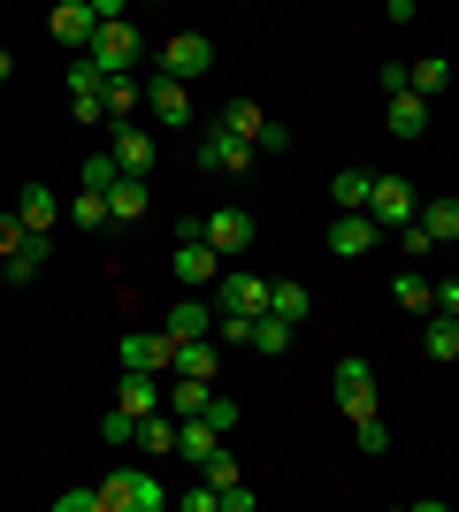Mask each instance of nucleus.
Instances as JSON below:
<instances>
[{"mask_svg":"<svg viewBox=\"0 0 459 512\" xmlns=\"http://www.w3.org/2000/svg\"><path fill=\"white\" fill-rule=\"evenodd\" d=\"M85 8H92L100 23H108V16H131V0H85Z\"/></svg>","mask_w":459,"mask_h":512,"instance_id":"44","label":"nucleus"},{"mask_svg":"<svg viewBox=\"0 0 459 512\" xmlns=\"http://www.w3.org/2000/svg\"><path fill=\"white\" fill-rule=\"evenodd\" d=\"M207 329H215V306H207V291H192V299L184 306H169V314H161V337H207Z\"/></svg>","mask_w":459,"mask_h":512,"instance_id":"19","label":"nucleus"},{"mask_svg":"<svg viewBox=\"0 0 459 512\" xmlns=\"http://www.w3.org/2000/svg\"><path fill=\"white\" fill-rule=\"evenodd\" d=\"M261 314H276V321H291V329H299V321L314 314V299H306L299 276H284V283H268V306H261Z\"/></svg>","mask_w":459,"mask_h":512,"instance_id":"26","label":"nucleus"},{"mask_svg":"<svg viewBox=\"0 0 459 512\" xmlns=\"http://www.w3.org/2000/svg\"><path fill=\"white\" fill-rule=\"evenodd\" d=\"M46 31H54V39H62L69 54H85V39H92V31H100V16H92L85 0H62V8L46 16Z\"/></svg>","mask_w":459,"mask_h":512,"instance_id":"16","label":"nucleus"},{"mask_svg":"<svg viewBox=\"0 0 459 512\" xmlns=\"http://www.w3.org/2000/svg\"><path fill=\"white\" fill-rule=\"evenodd\" d=\"M138 100H146L161 123H192V85H176V77H161V69H153V85L138 92Z\"/></svg>","mask_w":459,"mask_h":512,"instance_id":"18","label":"nucleus"},{"mask_svg":"<svg viewBox=\"0 0 459 512\" xmlns=\"http://www.w3.org/2000/svg\"><path fill=\"white\" fill-rule=\"evenodd\" d=\"M207 69H215V39H207V31H176V39H161V77L199 85Z\"/></svg>","mask_w":459,"mask_h":512,"instance_id":"3","label":"nucleus"},{"mask_svg":"<svg viewBox=\"0 0 459 512\" xmlns=\"http://www.w3.org/2000/svg\"><path fill=\"white\" fill-rule=\"evenodd\" d=\"M199 237H207V245H215L222 260H238V253H253V237H261V222H253L245 207H215L207 222H199Z\"/></svg>","mask_w":459,"mask_h":512,"instance_id":"6","label":"nucleus"},{"mask_svg":"<svg viewBox=\"0 0 459 512\" xmlns=\"http://www.w3.org/2000/svg\"><path fill=\"white\" fill-rule=\"evenodd\" d=\"M100 115H108V123H131V115H138V85H131V69L100 85Z\"/></svg>","mask_w":459,"mask_h":512,"instance_id":"30","label":"nucleus"},{"mask_svg":"<svg viewBox=\"0 0 459 512\" xmlns=\"http://www.w3.org/2000/svg\"><path fill=\"white\" fill-rule=\"evenodd\" d=\"M115 406H123V413H131V421H138V413H153V406H161V383H153V375H138V367H131V375H123V390H115Z\"/></svg>","mask_w":459,"mask_h":512,"instance_id":"31","label":"nucleus"},{"mask_svg":"<svg viewBox=\"0 0 459 512\" xmlns=\"http://www.w3.org/2000/svg\"><path fill=\"white\" fill-rule=\"evenodd\" d=\"M169 268H176L184 291H207V283L222 276V253L207 245V237H176V260H169Z\"/></svg>","mask_w":459,"mask_h":512,"instance_id":"9","label":"nucleus"},{"mask_svg":"<svg viewBox=\"0 0 459 512\" xmlns=\"http://www.w3.org/2000/svg\"><path fill=\"white\" fill-rule=\"evenodd\" d=\"M391 299L406 306V314H429V276H414V268H406V276L391 283Z\"/></svg>","mask_w":459,"mask_h":512,"instance_id":"34","label":"nucleus"},{"mask_svg":"<svg viewBox=\"0 0 459 512\" xmlns=\"http://www.w3.org/2000/svg\"><path fill=\"white\" fill-rule=\"evenodd\" d=\"M199 421H215V428H238V406H230V398H207V413H199Z\"/></svg>","mask_w":459,"mask_h":512,"instance_id":"42","label":"nucleus"},{"mask_svg":"<svg viewBox=\"0 0 459 512\" xmlns=\"http://www.w3.org/2000/svg\"><path fill=\"white\" fill-rule=\"evenodd\" d=\"M329 390H337V413H345V421H360V413H383V406H375V367H368V360H337Z\"/></svg>","mask_w":459,"mask_h":512,"instance_id":"7","label":"nucleus"},{"mask_svg":"<svg viewBox=\"0 0 459 512\" xmlns=\"http://www.w3.org/2000/svg\"><path fill=\"white\" fill-rule=\"evenodd\" d=\"M169 352H176V344L161 337V329H123V367H138V375H161Z\"/></svg>","mask_w":459,"mask_h":512,"instance_id":"14","label":"nucleus"},{"mask_svg":"<svg viewBox=\"0 0 459 512\" xmlns=\"http://www.w3.org/2000/svg\"><path fill=\"white\" fill-rule=\"evenodd\" d=\"M131 428H138V421H131V413H123V406H115L108 421H100V436H108V444H131Z\"/></svg>","mask_w":459,"mask_h":512,"instance_id":"40","label":"nucleus"},{"mask_svg":"<svg viewBox=\"0 0 459 512\" xmlns=\"http://www.w3.org/2000/svg\"><path fill=\"white\" fill-rule=\"evenodd\" d=\"M54 253V237H23L16 253H0V283L8 291H23V283H39V260Z\"/></svg>","mask_w":459,"mask_h":512,"instance_id":"17","label":"nucleus"},{"mask_svg":"<svg viewBox=\"0 0 459 512\" xmlns=\"http://www.w3.org/2000/svg\"><path fill=\"white\" fill-rule=\"evenodd\" d=\"M444 85H452V62H444V54H421V62H406V92H414V100L437 107Z\"/></svg>","mask_w":459,"mask_h":512,"instance_id":"21","label":"nucleus"},{"mask_svg":"<svg viewBox=\"0 0 459 512\" xmlns=\"http://www.w3.org/2000/svg\"><path fill=\"white\" fill-rule=\"evenodd\" d=\"M138 8H146V0H138Z\"/></svg>","mask_w":459,"mask_h":512,"instance_id":"47","label":"nucleus"},{"mask_svg":"<svg viewBox=\"0 0 459 512\" xmlns=\"http://www.w3.org/2000/svg\"><path fill=\"white\" fill-rule=\"evenodd\" d=\"M253 161H261V153L245 146V138H230L222 123H207V130H199V169H215V176H245Z\"/></svg>","mask_w":459,"mask_h":512,"instance_id":"8","label":"nucleus"},{"mask_svg":"<svg viewBox=\"0 0 459 512\" xmlns=\"http://www.w3.org/2000/svg\"><path fill=\"white\" fill-rule=\"evenodd\" d=\"M169 505V490L153 482L146 467H115L100 490H92V512H161Z\"/></svg>","mask_w":459,"mask_h":512,"instance_id":"1","label":"nucleus"},{"mask_svg":"<svg viewBox=\"0 0 459 512\" xmlns=\"http://www.w3.org/2000/svg\"><path fill=\"white\" fill-rule=\"evenodd\" d=\"M69 222H77V230H108V199H100V192H77V199H69Z\"/></svg>","mask_w":459,"mask_h":512,"instance_id":"33","label":"nucleus"},{"mask_svg":"<svg viewBox=\"0 0 459 512\" xmlns=\"http://www.w3.org/2000/svg\"><path fill=\"white\" fill-rule=\"evenodd\" d=\"M245 344H253L261 360H284V352H291V321H276V314H245Z\"/></svg>","mask_w":459,"mask_h":512,"instance_id":"22","label":"nucleus"},{"mask_svg":"<svg viewBox=\"0 0 459 512\" xmlns=\"http://www.w3.org/2000/svg\"><path fill=\"white\" fill-rule=\"evenodd\" d=\"M429 314H459V276L429 283Z\"/></svg>","mask_w":459,"mask_h":512,"instance_id":"39","label":"nucleus"},{"mask_svg":"<svg viewBox=\"0 0 459 512\" xmlns=\"http://www.w3.org/2000/svg\"><path fill=\"white\" fill-rule=\"evenodd\" d=\"M16 245H23V222H16V214H0V253H16Z\"/></svg>","mask_w":459,"mask_h":512,"instance_id":"43","label":"nucleus"},{"mask_svg":"<svg viewBox=\"0 0 459 512\" xmlns=\"http://www.w3.org/2000/svg\"><path fill=\"white\" fill-rule=\"evenodd\" d=\"M414 8H421V0H383V16H391V23H406Z\"/></svg>","mask_w":459,"mask_h":512,"instance_id":"45","label":"nucleus"},{"mask_svg":"<svg viewBox=\"0 0 459 512\" xmlns=\"http://www.w3.org/2000/svg\"><path fill=\"white\" fill-rule=\"evenodd\" d=\"M8 77H16V54H8V46H0V85H8Z\"/></svg>","mask_w":459,"mask_h":512,"instance_id":"46","label":"nucleus"},{"mask_svg":"<svg viewBox=\"0 0 459 512\" xmlns=\"http://www.w3.org/2000/svg\"><path fill=\"white\" fill-rule=\"evenodd\" d=\"M215 123L230 130V138H245V146H253V130H261V100H230V107L215 115Z\"/></svg>","mask_w":459,"mask_h":512,"instance_id":"32","label":"nucleus"},{"mask_svg":"<svg viewBox=\"0 0 459 512\" xmlns=\"http://www.w3.org/2000/svg\"><path fill=\"white\" fill-rule=\"evenodd\" d=\"M131 444H138V451H153V459H169V451H176V413H161V406H153V413H138Z\"/></svg>","mask_w":459,"mask_h":512,"instance_id":"24","label":"nucleus"},{"mask_svg":"<svg viewBox=\"0 0 459 512\" xmlns=\"http://www.w3.org/2000/svg\"><path fill=\"white\" fill-rule=\"evenodd\" d=\"M383 130H391V138H421V130H429V100H414V92H383Z\"/></svg>","mask_w":459,"mask_h":512,"instance_id":"20","label":"nucleus"},{"mask_svg":"<svg viewBox=\"0 0 459 512\" xmlns=\"http://www.w3.org/2000/svg\"><path fill=\"white\" fill-rule=\"evenodd\" d=\"M414 207H421V192L406 184V176H375V184H368V207H360V214H368L375 230L391 237L398 222H414Z\"/></svg>","mask_w":459,"mask_h":512,"instance_id":"4","label":"nucleus"},{"mask_svg":"<svg viewBox=\"0 0 459 512\" xmlns=\"http://www.w3.org/2000/svg\"><path fill=\"white\" fill-rule=\"evenodd\" d=\"M421 344H429V360H437V367H452L459 360V314H429Z\"/></svg>","mask_w":459,"mask_h":512,"instance_id":"28","label":"nucleus"},{"mask_svg":"<svg viewBox=\"0 0 459 512\" xmlns=\"http://www.w3.org/2000/svg\"><path fill=\"white\" fill-rule=\"evenodd\" d=\"M199 474H207V490H230V482H238V459H230V451H207V459H199Z\"/></svg>","mask_w":459,"mask_h":512,"instance_id":"35","label":"nucleus"},{"mask_svg":"<svg viewBox=\"0 0 459 512\" xmlns=\"http://www.w3.org/2000/svg\"><path fill=\"white\" fill-rule=\"evenodd\" d=\"M16 222H23V237H54V222H62V199L46 192V184H16Z\"/></svg>","mask_w":459,"mask_h":512,"instance_id":"11","label":"nucleus"},{"mask_svg":"<svg viewBox=\"0 0 459 512\" xmlns=\"http://www.w3.org/2000/svg\"><path fill=\"white\" fill-rule=\"evenodd\" d=\"M169 505H176V512H215V490H176Z\"/></svg>","mask_w":459,"mask_h":512,"instance_id":"41","label":"nucleus"},{"mask_svg":"<svg viewBox=\"0 0 459 512\" xmlns=\"http://www.w3.org/2000/svg\"><path fill=\"white\" fill-rule=\"evenodd\" d=\"M100 85H108V77L77 54V62H69V107H77V123H108V115H100Z\"/></svg>","mask_w":459,"mask_h":512,"instance_id":"15","label":"nucleus"},{"mask_svg":"<svg viewBox=\"0 0 459 512\" xmlns=\"http://www.w3.org/2000/svg\"><path fill=\"white\" fill-rule=\"evenodd\" d=\"M115 176H123V169H115V161H108V153H92V161H85V169H77V192H108V184H115Z\"/></svg>","mask_w":459,"mask_h":512,"instance_id":"36","label":"nucleus"},{"mask_svg":"<svg viewBox=\"0 0 459 512\" xmlns=\"http://www.w3.org/2000/svg\"><path fill=\"white\" fill-rule=\"evenodd\" d=\"M322 245H329V253H337V260H360V253H375V245H383V230H375L368 214H337Z\"/></svg>","mask_w":459,"mask_h":512,"instance_id":"12","label":"nucleus"},{"mask_svg":"<svg viewBox=\"0 0 459 512\" xmlns=\"http://www.w3.org/2000/svg\"><path fill=\"white\" fill-rule=\"evenodd\" d=\"M100 199H108V222H138V214L153 207V199H146V176H115Z\"/></svg>","mask_w":459,"mask_h":512,"instance_id":"23","label":"nucleus"},{"mask_svg":"<svg viewBox=\"0 0 459 512\" xmlns=\"http://www.w3.org/2000/svg\"><path fill=\"white\" fill-rule=\"evenodd\" d=\"M368 184H375V169H337V176H329L337 214H360V207H368Z\"/></svg>","mask_w":459,"mask_h":512,"instance_id":"27","label":"nucleus"},{"mask_svg":"<svg viewBox=\"0 0 459 512\" xmlns=\"http://www.w3.org/2000/svg\"><path fill=\"white\" fill-rule=\"evenodd\" d=\"M253 153H291V130L261 115V130H253Z\"/></svg>","mask_w":459,"mask_h":512,"instance_id":"38","label":"nucleus"},{"mask_svg":"<svg viewBox=\"0 0 459 512\" xmlns=\"http://www.w3.org/2000/svg\"><path fill=\"white\" fill-rule=\"evenodd\" d=\"M360 451H368V459H383V451H391V428H383V413H360Z\"/></svg>","mask_w":459,"mask_h":512,"instance_id":"37","label":"nucleus"},{"mask_svg":"<svg viewBox=\"0 0 459 512\" xmlns=\"http://www.w3.org/2000/svg\"><path fill=\"white\" fill-rule=\"evenodd\" d=\"M207 306H215V314H261V306H268V283L253 276V268H222V276L207 283Z\"/></svg>","mask_w":459,"mask_h":512,"instance_id":"5","label":"nucleus"},{"mask_svg":"<svg viewBox=\"0 0 459 512\" xmlns=\"http://www.w3.org/2000/svg\"><path fill=\"white\" fill-rule=\"evenodd\" d=\"M169 367H176V375H199V383H215V375H222V344H215V337H176Z\"/></svg>","mask_w":459,"mask_h":512,"instance_id":"13","label":"nucleus"},{"mask_svg":"<svg viewBox=\"0 0 459 512\" xmlns=\"http://www.w3.org/2000/svg\"><path fill=\"white\" fill-rule=\"evenodd\" d=\"M138 54H146V46H138V23H131V16H108V23L85 39V62L100 69V77H123Z\"/></svg>","mask_w":459,"mask_h":512,"instance_id":"2","label":"nucleus"},{"mask_svg":"<svg viewBox=\"0 0 459 512\" xmlns=\"http://www.w3.org/2000/svg\"><path fill=\"white\" fill-rule=\"evenodd\" d=\"M215 444H222V428H215V421H199V413H192V421H176V451H184L192 467H199V459H207Z\"/></svg>","mask_w":459,"mask_h":512,"instance_id":"29","label":"nucleus"},{"mask_svg":"<svg viewBox=\"0 0 459 512\" xmlns=\"http://www.w3.org/2000/svg\"><path fill=\"white\" fill-rule=\"evenodd\" d=\"M108 161L123 176H153V138L138 123H108Z\"/></svg>","mask_w":459,"mask_h":512,"instance_id":"10","label":"nucleus"},{"mask_svg":"<svg viewBox=\"0 0 459 512\" xmlns=\"http://www.w3.org/2000/svg\"><path fill=\"white\" fill-rule=\"evenodd\" d=\"M414 222L429 230V245H452V237H459V199H452V192H444V199H421Z\"/></svg>","mask_w":459,"mask_h":512,"instance_id":"25","label":"nucleus"}]
</instances>
